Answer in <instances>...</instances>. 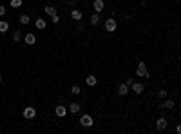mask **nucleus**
<instances>
[{"mask_svg":"<svg viewBox=\"0 0 181 134\" xmlns=\"http://www.w3.org/2000/svg\"><path fill=\"white\" fill-rule=\"evenodd\" d=\"M134 73H136L138 78H150V73L147 71V65H145L143 62H140V64L136 65V71H134Z\"/></svg>","mask_w":181,"mask_h":134,"instance_id":"1","label":"nucleus"},{"mask_svg":"<svg viewBox=\"0 0 181 134\" xmlns=\"http://www.w3.org/2000/svg\"><path fill=\"white\" fill-rule=\"evenodd\" d=\"M116 29H118V20H116L114 16L105 18V31H107V33H114Z\"/></svg>","mask_w":181,"mask_h":134,"instance_id":"2","label":"nucleus"},{"mask_svg":"<svg viewBox=\"0 0 181 134\" xmlns=\"http://www.w3.org/2000/svg\"><path fill=\"white\" fill-rule=\"evenodd\" d=\"M78 122H80L82 127H92V125H94V120H92V116H89V114H83Z\"/></svg>","mask_w":181,"mask_h":134,"instance_id":"3","label":"nucleus"},{"mask_svg":"<svg viewBox=\"0 0 181 134\" xmlns=\"http://www.w3.org/2000/svg\"><path fill=\"white\" fill-rule=\"evenodd\" d=\"M169 127V120L165 118V116H160L158 120H156V131H165Z\"/></svg>","mask_w":181,"mask_h":134,"instance_id":"4","label":"nucleus"},{"mask_svg":"<svg viewBox=\"0 0 181 134\" xmlns=\"http://www.w3.org/2000/svg\"><path fill=\"white\" fill-rule=\"evenodd\" d=\"M22 114H24L25 120H34V118H36V109H34V107H25Z\"/></svg>","mask_w":181,"mask_h":134,"instance_id":"5","label":"nucleus"},{"mask_svg":"<svg viewBox=\"0 0 181 134\" xmlns=\"http://www.w3.org/2000/svg\"><path fill=\"white\" fill-rule=\"evenodd\" d=\"M131 89H132V93H136V94H141V93L145 91L143 83H141V82H136V80H134V82L131 83Z\"/></svg>","mask_w":181,"mask_h":134,"instance_id":"6","label":"nucleus"},{"mask_svg":"<svg viewBox=\"0 0 181 134\" xmlns=\"http://www.w3.org/2000/svg\"><path fill=\"white\" fill-rule=\"evenodd\" d=\"M131 93V87L125 83V82H121L120 85H118V96H127Z\"/></svg>","mask_w":181,"mask_h":134,"instance_id":"7","label":"nucleus"},{"mask_svg":"<svg viewBox=\"0 0 181 134\" xmlns=\"http://www.w3.org/2000/svg\"><path fill=\"white\" fill-rule=\"evenodd\" d=\"M92 9H94V13H102L105 9V2L103 0H94L92 2Z\"/></svg>","mask_w":181,"mask_h":134,"instance_id":"8","label":"nucleus"},{"mask_svg":"<svg viewBox=\"0 0 181 134\" xmlns=\"http://www.w3.org/2000/svg\"><path fill=\"white\" fill-rule=\"evenodd\" d=\"M89 22H91V25H92V27H96V25L102 22V15H100V13H92V15H91V18H89Z\"/></svg>","mask_w":181,"mask_h":134,"instance_id":"9","label":"nucleus"},{"mask_svg":"<svg viewBox=\"0 0 181 134\" xmlns=\"http://www.w3.org/2000/svg\"><path fill=\"white\" fill-rule=\"evenodd\" d=\"M54 114H56L58 118H63V116L67 114V107H63V105H56V107H54Z\"/></svg>","mask_w":181,"mask_h":134,"instance_id":"10","label":"nucleus"},{"mask_svg":"<svg viewBox=\"0 0 181 134\" xmlns=\"http://www.w3.org/2000/svg\"><path fill=\"white\" fill-rule=\"evenodd\" d=\"M34 27L42 31V29H45V27H47V22H45V20L42 18V16H38V18L34 20Z\"/></svg>","mask_w":181,"mask_h":134,"instance_id":"11","label":"nucleus"},{"mask_svg":"<svg viewBox=\"0 0 181 134\" xmlns=\"http://www.w3.org/2000/svg\"><path fill=\"white\" fill-rule=\"evenodd\" d=\"M24 40H25V44H27V45H34V44H36V36H34L33 33H25Z\"/></svg>","mask_w":181,"mask_h":134,"instance_id":"12","label":"nucleus"},{"mask_svg":"<svg viewBox=\"0 0 181 134\" xmlns=\"http://www.w3.org/2000/svg\"><path fill=\"white\" fill-rule=\"evenodd\" d=\"M85 83H87L89 87H94V85H98V78H96L94 74H89V76L85 78Z\"/></svg>","mask_w":181,"mask_h":134,"instance_id":"13","label":"nucleus"},{"mask_svg":"<svg viewBox=\"0 0 181 134\" xmlns=\"http://www.w3.org/2000/svg\"><path fill=\"white\" fill-rule=\"evenodd\" d=\"M83 18V13L80 9H73L71 11V20H82Z\"/></svg>","mask_w":181,"mask_h":134,"instance_id":"14","label":"nucleus"},{"mask_svg":"<svg viewBox=\"0 0 181 134\" xmlns=\"http://www.w3.org/2000/svg\"><path fill=\"white\" fill-rule=\"evenodd\" d=\"M80 109H82V105H80L78 102H71V103H69V111H71L73 114H76V113H80Z\"/></svg>","mask_w":181,"mask_h":134,"instance_id":"15","label":"nucleus"},{"mask_svg":"<svg viewBox=\"0 0 181 134\" xmlns=\"http://www.w3.org/2000/svg\"><path fill=\"white\" fill-rule=\"evenodd\" d=\"M44 11H45L49 16H53V15H58V9H56L54 5H45V7H44Z\"/></svg>","mask_w":181,"mask_h":134,"instance_id":"16","label":"nucleus"},{"mask_svg":"<svg viewBox=\"0 0 181 134\" xmlns=\"http://www.w3.org/2000/svg\"><path fill=\"white\" fill-rule=\"evenodd\" d=\"M9 31V22L7 20H0V33H7Z\"/></svg>","mask_w":181,"mask_h":134,"instance_id":"17","label":"nucleus"},{"mask_svg":"<svg viewBox=\"0 0 181 134\" xmlns=\"http://www.w3.org/2000/svg\"><path fill=\"white\" fill-rule=\"evenodd\" d=\"M71 94H73V96L82 94V87H80V85H73V87H71Z\"/></svg>","mask_w":181,"mask_h":134,"instance_id":"18","label":"nucleus"},{"mask_svg":"<svg viewBox=\"0 0 181 134\" xmlns=\"http://www.w3.org/2000/svg\"><path fill=\"white\" fill-rule=\"evenodd\" d=\"M29 22H31V18H29V15H22V16H20V24H22V25H27Z\"/></svg>","mask_w":181,"mask_h":134,"instance_id":"19","label":"nucleus"},{"mask_svg":"<svg viewBox=\"0 0 181 134\" xmlns=\"http://www.w3.org/2000/svg\"><path fill=\"white\" fill-rule=\"evenodd\" d=\"M167 96H169V93H167L165 89H160V93H158V98H160V100H165Z\"/></svg>","mask_w":181,"mask_h":134,"instance_id":"20","label":"nucleus"},{"mask_svg":"<svg viewBox=\"0 0 181 134\" xmlns=\"http://www.w3.org/2000/svg\"><path fill=\"white\" fill-rule=\"evenodd\" d=\"M22 0H11V7H15V9H18V7H22Z\"/></svg>","mask_w":181,"mask_h":134,"instance_id":"21","label":"nucleus"},{"mask_svg":"<svg viewBox=\"0 0 181 134\" xmlns=\"http://www.w3.org/2000/svg\"><path fill=\"white\" fill-rule=\"evenodd\" d=\"M13 40H15V42H20V40H22V33H20V31H15V33H13Z\"/></svg>","mask_w":181,"mask_h":134,"instance_id":"22","label":"nucleus"},{"mask_svg":"<svg viewBox=\"0 0 181 134\" xmlns=\"http://www.w3.org/2000/svg\"><path fill=\"white\" fill-rule=\"evenodd\" d=\"M51 20H53V24H58V22H60V18H58V15H53V16H51Z\"/></svg>","mask_w":181,"mask_h":134,"instance_id":"23","label":"nucleus"},{"mask_svg":"<svg viewBox=\"0 0 181 134\" xmlns=\"http://www.w3.org/2000/svg\"><path fill=\"white\" fill-rule=\"evenodd\" d=\"M5 15V5H0V16H4Z\"/></svg>","mask_w":181,"mask_h":134,"instance_id":"24","label":"nucleus"},{"mask_svg":"<svg viewBox=\"0 0 181 134\" xmlns=\"http://www.w3.org/2000/svg\"><path fill=\"white\" fill-rule=\"evenodd\" d=\"M132 82H134V78H127V80H125V83H127L129 87H131V83H132Z\"/></svg>","mask_w":181,"mask_h":134,"instance_id":"25","label":"nucleus"},{"mask_svg":"<svg viewBox=\"0 0 181 134\" xmlns=\"http://www.w3.org/2000/svg\"><path fill=\"white\" fill-rule=\"evenodd\" d=\"M174 131H176V134H181V127H179V125H176V129H174Z\"/></svg>","mask_w":181,"mask_h":134,"instance_id":"26","label":"nucleus"},{"mask_svg":"<svg viewBox=\"0 0 181 134\" xmlns=\"http://www.w3.org/2000/svg\"><path fill=\"white\" fill-rule=\"evenodd\" d=\"M0 82H2V76H0Z\"/></svg>","mask_w":181,"mask_h":134,"instance_id":"27","label":"nucleus"}]
</instances>
